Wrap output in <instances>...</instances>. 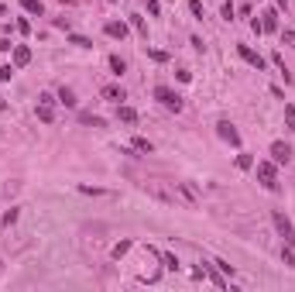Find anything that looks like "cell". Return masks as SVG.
Returning <instances> with one entry per match:
<instances>
[{
  "label": "cell",
  "mask_w": 295,
  "mask_h": 292,
  "mask_svg": "<svg viewBox=\"0 0 295 292\" xmlns=\"http://www.w3.org/2000/svg\"><path fill=\"white\" fill-rule=\"evenodd\" d=\"M69 42H73V45H79V48H93V42H89V38H82V35H73Z\"/></svg>",
  "instance_id": "28"
},
{
  "label": "cell",
  "mask_w": 295,
  "mask_h": 292,
  "mask_svg": "<svg viewBox=\"0 0 295 292\" xmlns=\"http://www.w3.org/2000/svg\"><path fill=\"white\" fill-rule=\"evenodd\" d=\"M258 182L268 193H278V168H275V162H258Z\"/></svg>",
  "instance_id": "2"
},
{
  "label": "cell",
  "mask_w": 295,
  "mask_h": 292,
  "mask_svg": "<svg viewBox=\"0 0 295 292\" xmlns=\"http://www.w3.org/2000/svg\"><path fill=\"white\" fill-rule=\"evenodd\" d=\"M161 261H165V268H179V258L175 254H161Z\"/></svg>",
  "instance_id": "30"
},
{
  "label": "cell",
  "mask_w": 295,
  "mask_h": 292,
  "mask_svg": "<svg viewBox=\"0 0 295 292\" xmlns=\"http://www.w3.org/2000/svg\"><path fill=\"white\" fill-rule=\"evenodd\" d=\"M117 117H120L124 124H138V110H134V107H124V103H117Z\"/></svg>",
  "instance_id": "14"
},
{
  "label": "cell",
  "mask_w": 295,
  "mask_h": 292,
  "mask_svg": "<svg viewBox=\"0 0 295 292\" xmlns=\"http://www.w3.org/2000/svg\"><path fill=\"white\" fill-rule=\"evenodd\" d=\"M237 168H244V172H247V168H254V158H251L247 151H244V155H237Z\"/></svg>",
  "instance_id": "23"
},
{
  "label": "cell",
  "mask_w": 295,
  "mask_h": 292,
  "mask_svg": "<svg viewBox=\"0 0 295 292\" xmlns=\"http://www.w3.org/2000/svg\"><path fill=\"white\" fill-rule=\"evenodd\" d=\"M285 124H289V131L295 134V107H285Z\"/></svg>",
  "instance_id": "27"
},
{
  "label": "cell",
  "mask_w": 295,
  "mask_h": 292,
  "mask_svg": "<svg viewBox=\"0 0 295 292\" xmlns=\"http://www.w3.org/2000/svg\"><path fill=\"white\" fill-rule=\"evenodd\" d=\"M131 248H134V241H117V244H113V248H110V254H113V258H117V261H120V258H124V254H127V251H131Z\"/></svg>",
  "instance_id": "15"
},
{
  "label": "cell",
  "mask_w": 295,
  "mask_h": 292,
  "mask_svg": "<svg viewBox=\"0 0 295 292\" xmlns=\"http://www.w3.org/2000/svg\"><path fill=\"white\" fill-rule=\"evenodd\" d=\"M79 121L86 127H103V117H93V114H79Z\"/></svg>",
  "instance_id": "19"
},
{
  "label": "cell",
  "mask_w": 295,
  "mask_h": 292,
  "mask_svg": "<svg viewBox=\"0 0 295 292\" xmlns=\"http://www.w3.org/2000/svg\"><path fill=\"white\" fill-rule=\"evenodd\" d=\"M110 3H113V0H110Z\"/></svg>",
  "instance_id": "35"
},
{
  "label": "cell",
  "mask_w": 295,
  "mask_h": 292,
  "mask_svg": "<svg viewBox=\"0 0 295 292\" xmlns=\"http://www.w3.org/2000/svg\"><path fill=\"white\" fill-rule=\"evenodd\" d=\"M189 10H192L196 17H203V3H199V0H189Z\"/></svg>",
  "instance_id": "33"
},
{
  "label": "cell",
  "mask_w": 295,
  "mask_h": 292,
  "mask_svg": "<svg viewBox=\"0 0 295 292\" xmlns=\"http://www.w3.org/2000/svg\"><path fill=\"white\" fill-rule=\"evenodd\" d=\"M110 69H113L117 76H124V73H127V62H124L120 55H110Z\"/></svg>",
  "instance_id": "17"
},
{
  "label": "cell",
  "mask_w": 295,
  "mask_h": 292,
  "mask_svg": "<svg viewBox=\"0 0 295 292\" xmlns=\"http://www.w3.org/2000/svg\"><path fill=\"white\" fill-rule=\"evenodd\" d=\"M79 193H82V196H110V193L100 189V186H79Z\"/></svg>",
  "instance_id": "20"
},
{
  "label": "cell",
  "mask_w": 295,
  "mask_h": 292,
  "mask_svg": "<svg viewBox=\"0 0 295 292\" xmlns=\"http://www.w3.org/2000/svg\"><path fill=\"white\" fill-rule=\"evenodd\" d=\"M59 100H62L66 107H75V93L69 89V86H62V89H59Z\"/></svg>",
  "instance_id": "18"
},
{
  "label": "cell",
  "mask_w": 295,
  "mask_h": 292,
  "mask_svg": "<svg viewBox=\"0 0 295 292\" xmlns=\"http://www.w3.org/2000/svg\"><path fill=\"white\" fill-rule=\"evenodd\" d=\"M14 69H17V66H0V83H7V79L14 76Z\"/></svg>",
  "instance_id": "29"
},
{
  "label": "cell",
  "mask_w": 295,
  "mask_h": 292,
  "mask_svg": "<svg viewBox=\"0 0 295 292\" xmlns=\"http://www.w3.org/2000/svg\"><path fill=\"white\" fill-rule=\"evenodd\" d=\"M271 158H275V165H289L295 158V151L285 145V141H275V145H271Z\"/></svg>",
  "instance_id": "8"
},
{
  "label": "cell",
  "mask_w": 295,
  "mask_h": 292,
  "mask_svg": "<svg viewBox=\"0 0 295 292\" xmlns=\"http://www.w3.org/2000/svg\"><path fill=\"white\" fill-rule=\"evenodd\" d=\"M21 7H24L28 14H35V17H41V14H45V3H41V0H21Z\"/></svg>",
  "instance_id": "16"
},
{
  "label": "cell",
  "mask_w": 295,
  "mask_h": 292,
  "mask_svg": "<svg viewBox=\"0 0 295 292\" xmlns=\"http://www.w3.org/2000/svg\"><path fill=\"white\" fill-rule=\"evenodd\" d=\"M210 282H213V286H220V289H226V279L217 275V272H210Z\"/></svg>",
  "instance_id": "32"
},
{
  "label": "cell",
  "mask_w": 295,
  "mask_h": 292,
  "mask_svg": "<svg viewBox=\"0 0 295 292\" xmlns=\"http://www.w3.org/2000/svg\"><path fill=\"white\" fill-rule=\"evenodd\" d=\"M103 31H107L110 38H120V42L127 38V24H124V21H107V28H103Z\"/></svg>",
  "instance_id": "11"
},
{
  "label": "cell",
  "mask_w": 295,
  "mask_h": 292,
  "mask_svg": "<svg viewBox=\"0 0 295 292\" xmlns=\"http://www.w3.org/2000/svg\"><path fill=\"white\" fill-rule=\"evenodd\" d=\"M237 55H240V59H244V62H247V66H254V69H258V73H261V69H264V59H261V55H258V52H254V48H251V45H237Z\"/></svg>",
  "instance_id": "7"
},
{
  "label": "cell",
  "mask_w": 295,
  "mask_h": 292,
  "mask_svg": "<svg viewBox=\"0 0 295 292\" xmlns=\"http://www.w3.org/2000/svg\"><path fill=\"white\" fill-rule=\"evenodd\" d=\"M10 223H17V210H7L3 213V227H10Z\"/></svg>",
  "instance_id": "31"
},
{
  "label": "cell",
  "mask_w": 295,
  "mask_h": 292,
  "mask_svg": "<svg viewBox=\"0 0 295 292\" xmlns=\"http://www.w3.org/2000/svg\"><path fill=\"white\" fill-rule=\"evenodd\" d=\"M145 193H148V196H154V200H161V203H175V193L161 189L158 182H145Z\"/></svg>",
  "instance_id": "10"
},
{
  "label": "cell",
  "mask_w": 295,
  "mask_h": 292,
  "mask_svg": "<svg viewBox=\"0 0 295 292\" xmlns=\"http://www.w3.org/2000/svg\"><path fill=\"white\" fill-rule=\"evenodd\" d=\"M271 223H275V230L285 237V244H295V227H292V220L285 217L282 210H275V213H271Z\"/></svg>",
  "instance_id": "3"
},
{
  "label": "cell",
  "mask_w": 295,
  "mask_h": 292,
  "mask_svg": "<svg viewBox=\"0 0 295 292\" xmlns=\"http://www.w3.org/2000/svg\"><path fill=\"white\" fill-rule=\"evenodd\" d=\"M100 93H103V100H110V103H124V100H127L124 86H117V83H107V86H103Z\"/></svg>",
  "instance_id": "9"
},
{
  "label": "cell",
  "mask_w": 295,
  "mask_h": 292,
  "mask_svg": "<svg viewBox=\"0 0 295 292\" xmlns=\"http://www.w3.org/2000/svg\"><path fill=\"white\" fill-rule=\"evenodd\" d=\"M28 62H31V48H28V45H14V66L24 69Z\"/></svg>",
  "instance_id": "12"
},
{
  "label": "cell",
  "mask_w": 295,
  "mask_h": 292,
  "mask_svg": "<svg viewBox=\"0 0 295 292\" xmlns=\"http://www.w3.org/2000/svg\"><path fill=\"white\" fill-rule=\"evenodd\" d=\"M38 121H45V124L55 121V96L52 93H41L38 96Z\"/></svg>",
  "instance_id": "4"
},
{
  "label": "cell",
  "mask_w": 295,
  "mask_h": 292,
  "mask_svg": "<svg viewBox=\"0 0 295 292\" xmlns=\"http://www.w3.org/2000/svg\"><path fill=\"white\" fill-rule=\"evenodd\" d=\"M217 134H220L226 145H233V148L240 145V131H237V127L230 124V121H220V124H217Z\"/></svg>",
  "instance_id": "6"
},
{
  "label": "cell",
  "mask_w": 295,
  "mask_h": 292,
  "mask_svg": "<svg viewBox=\"0 0 295 292\" xmlns=\"http://www.w3.org/2000/svg\"><path fill=\"white\" fill-rule=\"evenodd\" d=\"M145 3H148V14H151V17L161 14V0H145Z\"/></svg>",
  "instance_id": "26"
},
{
  "label": "cell",
  "mask_w": 295,
  "mask_h": 292,
  "mask_svg": "<svg viewBox=\"0 0 295 292\" xmlns=\"http://www.w3.org/2000/svg\"><path fill=\"white\" fill-rule=\"evenodd\" d=\"M282 261H285L289 268H295V251H292V244H285V248H282Z\"/></svg>",
  "instance_id": "22"
},
{
  "label": "cell",
  "mask_w": 295,
  "mask_h": 292,
  "mask_svg": "<svg viewBox=\"0 0 295 292\" xmlns=\"http://www.w3.org/2000/svg\"><path fill=\"white\" fill-rule=\"evenodd\" d=\"M0 52H10V38H0Z\"/></svg>",
  "instance_id": "34"
},
{
  "label": "cell",
  "mask_w": 295,
  "mask_h": 292,
  "mask_svg": "<svg viewBox=\"0 0 295 292\" xmlns=\"http://www.w3.org/2000/svg\"><path fill=\"white\" fill-rule=\"evenodd\" d=\"M131 28H134V31H141V35H148V28H145V17H141V14H131Z\"/></svg>",
  "instance_id": "24"
},
{
  "label": "cell",
  "mask_w": 295,
  "mask_h": 292,
  "mask_svg": "<svg viewBox=\"0 0 295 292\" xmlns=\"http://www.w3.org/2000/svg\"><path fill=\"white\" fill-rule=\"evenodd\" d=\"M154 100L165 107V110H172V114H182V96L175 93V89H168V86H154Z\"/></svg>",
  "instance_id": "1"
},
{
  "label": "cell",
  "mask_w": 295,
  "mask_h": 292,
  "mask_svg": "<svg viewBox=\"0 0 295 292\" xmlns=\"http://www.w3.org/2000/svg\"><path fill=\"white\" fill-rule=\"evenodd\" d=\"M261 31H278V10H264L261 14Z\"/></svg>",
  "instance_id": "13"
},
{
  "label": "cell",
  "mask_w": 295,
  "mask_h": 292,
  "mask_svg": "<svg viewBox=\"0 0 295 292\" xmlns=\"http://www.w3.org/2000/svg\"><path fill=\"white\" fill-rule=\"evenodd\" d=\"M175 193L185 200V207H189V210H196V207H199V189H196L192 182H175Z\"/></svg>",
  "instance_id": "5"
},
{
  "label": "cell",
  "mask_w": 295,
  "mask_h": 292,
  "mask_svg": "<svg viewBox=\"0 0 295 292\" xmlns=\"http://www.w3.org/2000/svg\"><path fill=\"white\" fill-rule=\"evenodd\" d=\"M148 59H154V62H168V52H161V48H148Z\"/></svg>",
  "instance_id": "25"
},
{
  "label": "cell",
  "mask_w": 295,
  "mask_h": 292,
  "mask_svg": "<svg viewBox=\"0 0 295 292\" xmlns=\"http://www.w3.org/2000/svg\"><path fill=\"white\" fill-rule=\"evenodd\" d=\"M134 151H145V155H151V151H154V145H151L148 138H134Z\"/></svg>",
  "instance_id": "21"
}]
</instances>
